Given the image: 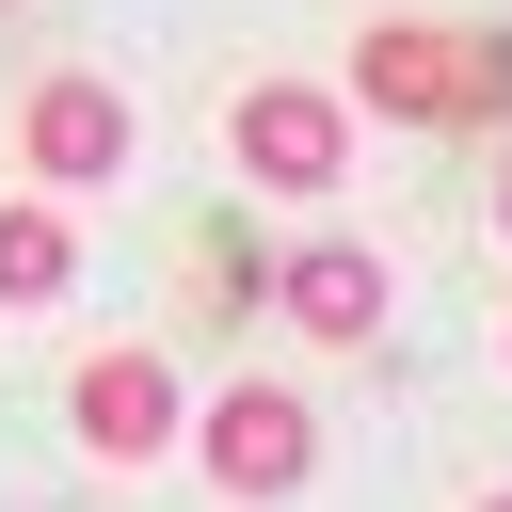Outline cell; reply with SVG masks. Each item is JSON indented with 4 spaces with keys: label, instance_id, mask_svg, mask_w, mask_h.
Wrapping results in <instances>:
<instances>
[{
    "label": "cell",
    "instance_id": "cell-1",
    "mask_svg": "<svg viewBox=\"0 0 512 512\" xmlns=\"http://www.w3.org/2000/svg\"><path fill=\"white\" fill-rule=\"evenodd\" d=\"M176 464H192L224 512H272V496H304V480H320V400H304V384H272V368H256V384H208V400H192V432H176Z\"/></svg>",
    "mask_w": 512,
    "mask_h": 512
},
{
    "label": "cell",
    "instance_id": "cell-2",
    "mask_svg": "<svg viewBox=\"0 0 512 512\" xmlns=\"http://www.w3.org/2000/svg\"><path fill=\"white\" fill-rule=\"evenodd\" d=\"M64 432H80V464H112V480L176 464V432H192L176 352H160V336H96V352L64 368Z\"/></svg>",
    "mask_w": 512,
    "mask_h": 512
},
{
    "label": "cell",
    "instance_id": "cell-3",
    "mask_svg": "<svg viewBox=\"0 0 512 512\" xmlns=\"http://www.w3.org/2000/svg\"><path fill=\"white\" fill-rule=\"evenodd\" d=\"M128 160H144V112H128L112 64H48V80L16 96V176H32V192H112Z\"/></svg>",
    "mask_w": 512,
    "mask_h": 512
},
{
    "label": "cell",
    "instance_id": "cell-4",
    "mask_svg": "<svg viewBox=\"0 0 512 512\" xmlns=\"http://www.w3.org/2000/svg\"><path fill=\"white\" fill-rule=\"evenodd\" d=\"M224 160H240L256 192L320 208V192L352 176V96H336V80H240V96H224Z\"/></svg>",
    "mask_w": 512,
    "mask_h": 512
},
{
    "label": "cell",
    "instance_id": "cell-5",
    "mask_svg": "<svg viewBox=\"0 0 512 512\" xmlns=\"http://www.w3.org/2000/svg\"><path fill=\"white\" fill-rule=\"evenodd\" d=\"M336 96H352V128H448V112H480V48L448 16H368Z\"/></svg>",
    "mask_w": 512,
    "mask_h": 512
},
{
    "label": "cell",
    "instance_id": "cell-6",
    "mask_svg": "<svg viewBox=\"0 0 512 512\" xmlns=\"http://www.w3.org/2000/svg\"><path fill=\"white\" fill-rule=\"evenodd\" d=\"M384 304H400V272H384L368 240H288V256H272V320H288L304 352H368Z\"/></svg>",
    "mask_w": 512,
    "mask_h": 512
},
{
    "label": "cell",
    "instance_id": "cell-7",
    "mask_svg": "<svg viewBox=\"0 0 512 512\" xmlns=\"http://www.w3.org/2000/svg\"><path fill=\"white\" fill-rule=\"evenodd\" d=\"M80 288V208L64 192H0V320H48Z\"/></svg>",
    "mask_w": 512,
    "mask_h": 512
},
{
    "label": "cell",
    "instance_id": "cell-8",
    "mask_svg": "<svg viewBox=\"0 0 512 512\" xmlns=\"http://www.w3.org/2000/svg\"><path fill=\"white\" fill-rule=\"evenodd\" d=\"M496 240H512V160H496Z\"/></svg>",
    "mask_w": 512,
    "mask_h": 512
},
{
    "label": "cell",
    "instance_id": "cell-9",
    "mask_svg": "<svg viewBox=\"0 0 512 512\" xmlns=\"http://www.w3.org/2000/svg\"><path fill=\"white\" fill-rule=\"evenodd\" d=\"M464 512H512V480H480V496H464Z\"/></svg>",
    "mask_w": 512,
    "mask_h": 512
},
{
    "label": "cell",
    "instance_id": "cell-10",
    "mask_svg": "<svg viewBox=\"0 0 512 512\" xmlns=\"http://www.w3.org/2000/svg\"><path fill=\"white\" fill-rule=\"evenodd\" d=\"M496 368H512V320H496Z\"/></svg>",
    "mask_w": 512,
    "mask_h": 512
}]
</instances>
